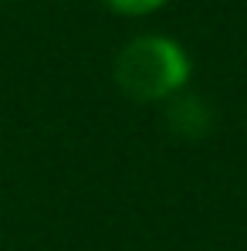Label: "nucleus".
Returning a JSON list of instances; mask_svg holds the SVG:
<instances>
[{
	"mask_svg": "<svg viewBox=\"0 0 247 251\" xmlns=\"http://www.w3.org/2000/svg\"><path fill=\"white\" fill-rule=\"evenodd\" d=\"M166 123H169V129L176 136H183V139H200V136L210 132V126H213V109L206 105L203 99L183 92L173 102H166Z\"/></svg>",
	"mask_w": 247,
	"mask_h": 251,
	"instance_id": "nucleus-2",
	"label": "nucleus"
},
{
	"mask_svg": "<svg viewBox=\"0 0 247 251\" xmlns=\"http://www.w3.org/2000/svg\"><path fill=\"white\" fill-rule=\"evenodd\" d=\"M190 82H193V58L169 34L159 31L135 34L115 54V85L122 95L135 102L166 105L176 95H183Z\"/></svg>",
	"mask_w": 247,
	"mask_h": 251,
	"instance_id": "nucleus-1",
	"label": "nucleus"
},
{
	"mask_svg": "<svg viewBox=\"0 0 247 251\" xmlns=\"http://www.w3.org/2000/svg\"><path fill=\"white\" fill-rule=\"evenodd\" d=\"M98 3H105L119 17H153V14L163 10L169 0H98Z\"/></svg>",
	"mask_w": 247,
	"mask_h": 251,
	"instance_id": "nucleus-3",
	"label": "nucleus"
}]
</instances>
